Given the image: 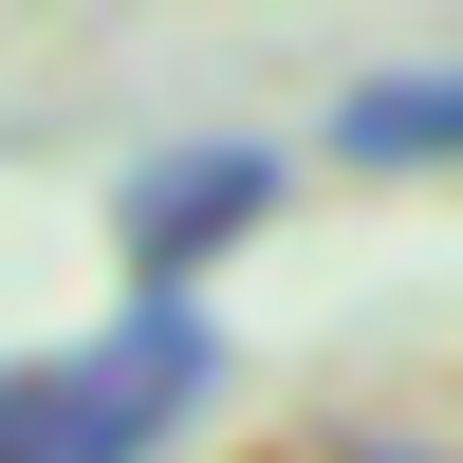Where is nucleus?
Segmentation results:
<instances>
[{
	"label": "nucleus",
	"instance_id": "f257e3e1",
	"mask_svg": "<svg viewBox=\"0 0 463 463\" xmlns=\"http://www.w3.org/2000/svg\"><path fill=\"white\" fill-rule=\"evenodd\" d=\"M204 371H222L204 297H130L93 353H37V371H0V463H148L185 408H204Z\"/></svg>",
	"mask_w": 463,
	"mask_h": 463
},
{
	"label": "nucleus",
	"instance_id": "f03ea898",
	"mask_svg": "<svg viewBox=\"0 0 463 463\" xmlns=\"http://www.w3.org/2000/svg\"><path fill=\"white\" fill-rule=\"evenodd\" d=\"M260 222H279V148L204 130V148H167V167H130L111 260H130V297H204V260H222V241H260Z\"/></svg>",
	"mask_w": 463,
	"mask_h": 463
},
{
	"label": "nucleus",
	"instance_id": "7ed1b4c3",
	"mask_svg": "<svg viewBox=\"0 0 463 463\" xmlns=\"http://www.w3.org/2000/svg\"><path fill=\"white\" fill-rule=\"evenodd\" d=\"M334 167H463V56L353 74V93H334Z\"/></svg>",
	"mask_w": 463,
	"mask_h": 463
}]
</instances>
